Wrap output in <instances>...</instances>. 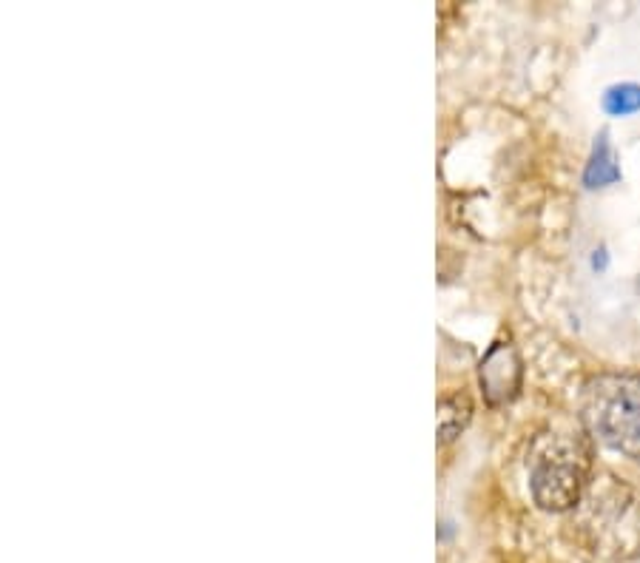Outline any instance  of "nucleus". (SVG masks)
<instances>
[{
	"label": "nucleus",
	"instance_id": "obj_3",
	"mask_svg": "<svg viewBox=\"0 0 640 563\" xmlns=\"http://www.w3.org/2000/svg\"><path fill=\"white\" fill-rule=\"evenodd\" d=\"M478 379H481V390H484L487 404L498 407V404H507V401L515 399V393L521 387V356H518V350L510 342H495L487 350V356L481 359Z\"/></svg>",
	"mask_w": 640,
	"mask_h": 563
},
{
	"label": "nucleus",
	"instance_id": "obj_1",
	"mask_svg": "<svg viewBox=\"0 0 640 563\" xmlns=\"http://www.w3.org/2000/svg\"><path fill=\"white\" fill-rule=\"evenodd\" d=\"M581 416L604 447L640 461V376L604 373L584 384Z\"/></svg>",
	"mask_w": 640,
	"mask_h": 563
},
{
	"label": "nucleus",
	"instance_id": "obj_5",
	"mask_svg": "<svg viewBox=\"0 0 640 563\" xmlns=\"http://www.w3.org/2000/svg\"><path fill=\"white\" fill-rule=\"evenodd\" d=\"M618 180H621V168H618L615 157H612V148L606 143V134H601L598 143H595V151H592V160L586 165V188H606V185H612V182Z\"/></svg>",
	"mask_w": 640,
	"mask_h": 563
},
{
	"label": "nucleus",
	"instance_id": "obj_4",
	"mask_svg": "<svg viewBox=\"0 0 640 563\" xmlns=\"http://www.w3.org/2000/svg\"><path fill=\"white\" fill-rule=\"evenodd\" d=\"M473 418V401L467 393H450L439 401V441H456Z\"/></svg>",
	"mask_w": 640,
	"mask_h": 563
},
{
	"label": "nucleus",
	"instance_id": "obj_2",
	"mask_svg": "<svg viewBox=\"0 0 640 563\" xmlns=\"http://www.w3.org/2000/svg\"><path fill=\"white\" fill-rule=\"evenodd\" d=\"M586 453L567 438H544L530 461V492L535 504L547 512L572 509L586 484Z\"/></svg>",
	"mask_w": 640,
	"mask_h": 563
},
{
	"label": "nucleus",
	"instance_id": "obj_6",
	"mask_svg": "<svg viewBox=\"0 0 640 563\" xmlns=\"http://www.w3.org/2000/svg\"><path fill=\"white\" fill-rule=\"evenodd\" d=\"M604 111L609 117H629L640 111V86L638 83H618L604 91Z\"/></svg>",
	"mask_w": 640,
	"mask_h": 563
}]
</instances>
